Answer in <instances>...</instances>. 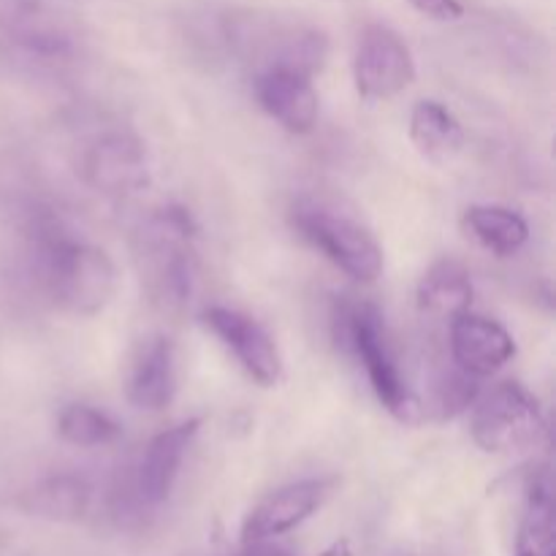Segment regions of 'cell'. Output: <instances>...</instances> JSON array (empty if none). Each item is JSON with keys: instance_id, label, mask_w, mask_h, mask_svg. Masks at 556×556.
<instances>
[{"instance_id": "obj_1", "label": "cell", "mask_w": 556, "mask_h": 556, "mask_svg": "<svg viewBox=\"0 0 556 556\" xmlns=\"http://www.w3.org/2000/svg\"><path fill=\"white\" fill-rule=\"evenodd\" d=\"M223 41L250 71L288 68L309 76L320 74L329 60V36L296 16L271 11H231L223 16Z\"/></svg>"}, {"instance_id": "obj_2", "label": "cell", "mask_w": 556, "mask_h": 556, "mask_svg": "<svg viewBox=\"0 0 556 556\" xmlns=\"http://www.w3.org/2000/svg\"><path fill=\"white\" fill-rule=\"evenodd\" d=\"M195 228L182 206L152 212L134 237V261L141 286L163 313H182L195 286Z\"/></svg>"}, {"instance_id": "obj_3", "label": "cell", "mask_w": 556, "mask_h": 556, "mask_svg": "<svg viewBox=\"0 0 556 556\" xmlns=\"http://www.w3.org/2000/svg\"><path fill=\"white\" fill-rule=\"evenodd\" d=\"M334 342L362 364L380 405L396 418V421L416 424L424 416L421 400L410 389L407 378L402 375L400 356L391 342L389 326L383 313L372 302H345L337 307Z\"/></svg>"}, {"instance_id": "obj_4", "label": "cell", "mask_w": 556, "mask_h": 556, "mask_svg": "<svg viewBox=\"0 0 556 556\" xmlns=\"http://www.w3.org/2000/svg\"><path fill=\"white\" fill-rule=\"evenodd\" d=\"M41 277L54 304L81 318L103 313L119 286L117 266L106 250L63 237L41 242Z\"/></svg>"}, {"instance_id": "obj_5", "label": "cell", "mask_w": 556, "mask_h": 556, "mask_svg": "<svg viewBox=\"0 0 556 556\" xmlns=\"http://www.w3.org/2000/svg\"><path fill=\"white\" fill-rule=\"evenodd\" d=\"M291 226L351 280L375 282L383 275V248L351 212H342L329 201L299 199L291 206Z\"/></svg>"}, {"instance_id": "obj_6", "label": "cell", "mask_w": 556, "mask_h": 556, "mask_svg": "<svg viewBox=\"0 0 556 556\" xmlns=\"http://www.w3.org/2000/svg\"><path fill=\"white\" fill-rule=\"evenodd\" d=\"M472 440L486 454H521L546 432L541 405L521 383H500L472 402Z\"/></svg>"}, {"instance_id": "obj_7", "label": "cell", "mask_w": 556, "mask_h": 556, "mask_svg": "<svg viewBox=\"0 0 556 556\" xmlns=\"http://www.w3.org/2000/svg\"><path fill=\"white\" fill-rule=\"evenodd\" d=\"M416 79V60L396 30L364 27L353 52V85L364 101H389Z\"/></svg>"}, {"instance_id": "obj_8", "label": "cell", "mask_w": 556, "mask_h": 556, "mask_svg": "<svg viewBox=\"0 0 556 556\" xmlns=\"http://www.w3.org/2000/svg\"><path fill=\"white\" fill-rule=\"evenodd\" d=\"M201 324L237 358V364L248 372L250 380H255L264 389L280 386L282 372H286L282 353L277 348L275 337L253 315L215 304V307H206L201 313Z\"/></svg>"}, {"instance_id": "obj_9", "label": "cell", "mask_w": 556, "mask_h": 556, "mask_svg": "<svg viewBox=\"0 0 556 556\" xmlns=\"http://www.w3.org/2000/svg\"><path fill=\"white\" fill-rule=\"evenodd\" d=\"M81 174L103 195H134L150 182V155L134 134H106L85 152Z\"/></svg>"}, {"instance_id": "obj_10", "label": "cell", "mask_w": 556, "mask_h": 556, "mask_svg": "<svg viewBox=\"0 0 556 556\" xmlns=\"http://www.w3.org/2000/svg\"><path fill=\"white\" fill-rule=\"evenodd\" d=\"M201 432V418H188V421H179L174 427L163 429L155 438L147 443V448L141 451L139 467H136V497L141 505H157L166 503L174 492V483H177L179 470H182V462L188 456V451L193 448L195 438Z\"/></svg>"}, {"instance_id": "obj_11", "label": "cell", "mask_w": 556, "mask_h": 556, "mask_svg": "<svg viewBox=\"0 0 556 556\" xmlns=\"http://www.w3.org/2000/svg\"><path fill=\"white\" fill-rule=\"evenodd\" d=\"M451 362L470 378L497 375L516 356V342L503 324L476 313H462L451 320Z\"/></svg>"}, {"instance_id": "obj_12", "label": "cell", "mask_w": 556, "mask_h": 556, "mask_svg": "<svg viewBox=\"0 0 556 556\" xmlns=\"http://www.w3.org/2000/svg\"><path fill=\"white\" fill-rule=\"evenodd\" d=\"M329 489L331 481L309 478V481L288 483V486L271 492L244 519L242 543L244 546H250V543H269L271 538H280L286 532L296 530L299 525H304L324 505Z\"/></svg>"}, {"instance_id": "obj_13", "label": "cell", "mask_w": 556, "mask_h": 556, "mask_svg": "<svg viewBox=\"0 0 556 556\" xmlns=\"http://www.w3.org/2000/svg\"><path fill=\"white\" fill-rule=\"evenodd\" d=\"M253 90L261 109L288 134L304 136L318 125L320 101L309 76L288 68L261 71L253 76Z\"/></svg>"}, {"instance_id": "obj_14", "label": "cell", "mask_w": 556, "mask_h": 556, "mask_svg": "<svg viewBox=\"0 0 556 556\" xmlns=\"http://www.w3.org/2000/svg\"><path fill=\"white\" fill-rule=\"evenodd\" d=\"M125 394L136 410L161 413L177 396V351L168 337L144 340L130 362Z\"/></svg>"}, {"instance_id": "obj_15", "label": "cell", "mask_w": 556, "mask_h": 556, "mask_svg": "<svg viewBox=\"0 0 556 556\" xmlns=\"http://www.w3.org/2000/svg\"><path fill=\"white\" fill-rule=\"evenodd\" d=\"M476 288L465 264L456 258H440L424 271L416 288V304L424 315L434 320H454L470 313Z\"/></svg>"}, {"instance_id": "obj_16", "label": "cell", "mask_w": 556, "mask_h": 556, "mask_svg": "<svg viewBox=\"0 0 556 556\" xmlns=\"http://www.w3.org/2000/svg\"><path fill=\"white\" fill-rule=\"evenodd\" d=\"M410 141L427 161L448 163L465 147V128L440 101H418L410 112Z\"/></svg>"}, {"instance_id": "obj_17", "label": "cell", "mask_w": 556, "mask_h": 556, "mask_svg": "<svg viewBox=\"0 0 556 556\" xmlns=\"http://www.w3.org/2000/svg\"><path fill=\"white\" fill-rule=\"evenodd\" d=\"M22 510L47 521L74 525L90 508V486L79 476H52L27 489L20 500Z\"/></svg>"}, {"instance_id": "obj_18", "label": "cell", "mask_w": 556, "mask_h": 556, "mask_svg": "<svg viewBox=\"0 0 556 556\" xmlns=\"http://www.w3.org/2000/svg\"><path fill=\"white\" fill-rule=\"evenodd\" d=\"M465 231L489 253L508 258L530 242V223L519 212L500 204H476L462 217Z\"/></svg>"}, {"instance_id": "obj_19", "label": "cell", "mask_w": 556, "mask_h": 556, "mask_svg": "<svg viewBox=\"0 0 556 556\" xmlns=\"http://www.w3.org/2000/svg\"><path fill=\"white\" fill-rule=\"evenodd\" d=\"M556 546V510L554 486L548 476H538L527 492L525 519L519 530V552L554 556Z\"/></svg>"}, {"instance_id": "obj_20", "label": "cell", "mask_w": 556, "mask_h": 556, "mask_svg": "<svg viewBox=\"0 0 556 556\" xmlns=\"http://www.w3.org/2000/svg\"><path fill=\"white\" fill-rule=\"evenodd\" d=\"M58 434L63 443L74 448H103L119 440L123 429L109 413L98 410L92 405H65L58 416Z\"/></svg>"}, {"instance_id": "obj_21", "label": "cell", "mask_w": 556, "mask_h": 556, "mask_svg": "<svg viewBox=\"0 0 556 556\" xmlns=\"http://www.w3.org/2000/svg\"><path fill=\"white\" fill-rule=\"evenodd\" d=\"M418 14L429 16L434 22H456L465 16L462 0H407Z\"/></svg>"}, {"instance_id": "obj_22", "label": "cell", "mask_w": 556, "mask_h": 556, "mask_svg": "<svg viewBox=\"0 0 556 556\" xmlns=\"http://www.w3.org/2000/svg\"><path fill=\"white\" fill-rule=\"evenodd\" d=\"M244 556H291V554L282 552V548L277 546H266V543H250L248 554Z\"/></svg>"}, {"instance_id": "obj_23", "label": "cell", "mask_w": 556, "mask_h": 556, "mask_svg": "<svg viewBox=\"0 0 556 556\" xmlns=\"http://www.w3.org/2000/svg\"><path fill=\"white\" fill-rule=\"evenodd\" d=\"M3 5H9V9H14L16 14H30V11H36L38 0H0Z\"/></svg>"}, {"instance_id": "obj_24", "label": "cell", "mask_w": 556, "mask_h": 556, "mask_svg": "<svg viewBox=\"0 0 556 556\" xmlns=\"http://www.w3.org/2000/svg\"><path fill=\"white\" fill-rule=\"evenodd\" d=\"M320 556H353V554H351V548H348V543L342 541V543H334L331 548H326Z\"/></svg>"}, {"instance_id": "obj_25", "label": "cell", "mask_w": 556, "mask_h": 556, "mask_svg": "<svg viewBox=\"0 0 556 556\" xmlns=\"http://www.w3.org/2000/svg\"><path fill=\"white\" fill-rule=\"evenodd\" d=\"M519 556H541V554H530V552H519Z\"/></svg>"}]
</instances>
